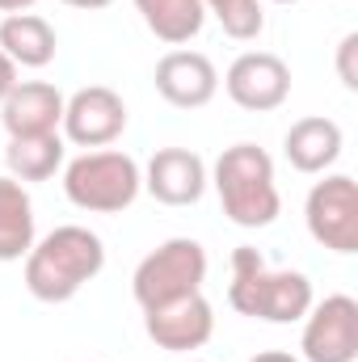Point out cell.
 <instances>
[{
    "label": "cell",
    "mask_w": 358,
    "mask_h": 362,
    "mask_svg": "<svg viewBox=\"0 0 358 362\" xmlns=\"http://www.w3.org/2000/svg\"><path fill=\"white\" fill-rule=\"evenodd\" d=\"M21 262H25V291L38 303H68L105 270V245L89 228L64 223L42 240H34V249Z\"/></svg>",
    "instance_id": "cell-1"
},
{
    "label": "cell",
    "mask_w": 358,
    "mask_h": 362,
    "mask_svg": "<svg viewBox=\"0 0 358 362\" xmlns=\"http://www.w3.org/2000/svg\"><path fill=\"white\" fill-rule=\"evenodd\" d=\"M228 303L241 316L266 320V325H295L308 316L316 303L308 274L299 270H270L266 257L249 245L232 249V282H228Z\"/></svg>",
    "instance_id": "cell-2"
},
{
    "label": "cell",
    "mask_w": 358,
    "mask_h": 362,
    "mask_svg": "<svg viewBox=\"0 0 358 362\" xmlns=\"http://www.w3.org/2000/svg\"><path fill=\"white\" fill-rule=\"evenodd\" d=\"M215 194L224 215L236 228H270L282 211L278 181H274V160L258 144H232L211 169Z\"/></svg>",
    "instance_id": "cell-3"
},
{
    "label": "cell",
    "mask_w": 358,
    "mask_h": 362,
    "mask_svg": "<svg viewBox=\"0 0 358 362\" xmlns=\"http://www.w3.org/2000/svg\"><path fill=\"white\" fill-rule=\"evenodd\" d=\"M144 189V169L118 148H93L64 165V194L89 215H122Z\"/></svg>",
    "instance_id": "cell-4"
},
{
    "label": "cell",
    "mask_w": 358,
    "mask_h": 362,
    "mask_svg": "<svg viewBox=\"0 0 358 362\" xmlns=\"http://www.w3.org/2000/svg\"><path fill=\"white\" fill-rule=\"evenodd\" d=\"M202 282H207V249L198 240H190V236H173V240L156 245L135 266V274H131V295L148 312V308H161L169 299L202 291Z\"/></svg>",
    "instance_id": "cell-5"
},
{
    "label": "cell",
    "mask_w": 358,
    "mask_h": 362,
    "mask_svg": "<svg viewBox=\"0 0 358 362\" xmlns=\"http://www.w3.org/2000/svg\"><path fill=\"white\" fill-rule=\"evenodd\" d=\"M304 223L312 240L329 253H358V181L350 173H329L308 189Z\"/></svg>",
    "instance_id": "cell-6"
},
{
    "label": "cell",
    "mask_w": 358,
    "mask_h": 362,
    "mask_svg": "<svg viewBox=\"0 0 358 362\" xmlns=\"http://www.w3.org/2000/svg\"><path fill=\"white\" fill-rule=\"evenodd\" d=\"M358 358V299L325 295L304 316L299 362H354Z\"/></svg>",
    "instance_id": "cell-7"
},
{
    "label": "cell",
    "mask_w": 358,
    "mask_h": 362,
    "mask_svg": "<svg viewBox=\"0 0 358 362\" xmlns=\"http://www.w3.org/2000/svg\"><path fill=\"white\" fill-rule=\"evenodd\" d=\"M64 139L76 148H110L122 131H127V101L105 85H85L72 97H64V122H59Z\"/></svg>",
    "instance_id": "cell-8"
},
{
    "label": "cell",
    "mask_w": 358,
    "mask_h": 362,
    "mask_svg": "<svg viewBox=\"0 0 358 362\" xmlns=\"http://www.w3.org/2000/svg\"><path fill=\"white\" fill-rule=\"evenodd\" d=\"M224 89L228 97L249 110V114H270L291 97V68L282 55L274 51H245L232 59V68L224 72Z\"/></svg>",
    "instance_id": "cell-9"
},
{
    "label": "cell",
    "mask_w": 358,
    "mask_h": 362,
    "mask_svg": "<svg viewBox=\"0 0 358 362\" xmlns=\"http://www.w3.org/2000/svg\"><path fill=\"white\" fill-rule=\"evenodd\" d=\"M144 333L169 350V354H194L211 341L215 333V308L207 303L202 291L194 295H181V299H169L161 308H148L144 312Z\"/></svg>",
    "instance_id": "cell-10"
},
{
    "label": "cell",
    "mask_w": 358,
    "mask_h": 362,
    "mask_svg": "<svg viewBox=\"0 0 358 362\" xmlns=\"http://www.w3.org/2000/svg\"><path fill=\"white\" fill-rule=\"evenodd\" d=\"M152 81H156V93L178 110H202L219 93L215 64L202 51H185V47H173L169 55H161Z\"/></svg>",
    "instance_id": "cell-11"
},
{
    "label": "cell",
    "mask_w": 358,
    "mask_h": 362,
    "mask_svg": "<svg viewBox=\"0 0 358 362\" xmlns=\"http://www.w3.org/2000/svg\"><path fill=\"white\" fill-rule=\"evenodd\" d=\"M207 160L190 148H161L144 169V189L161 206H194L207 194Z\"/></svg>",
    "instance_id": "cell-12"
},
{
    "label": "cell",
    "mask_w": 358,
    "mask_h": 362,
    "mask_svg": "<svg viewBox=\"0 0 358 362\" xmlns=\"http://www.w3.org/2000/svg\"><path fill=\"white\" fill-rule=\"evenodd\" d=\"M0 122L8 139L55 135L64 122V93L51 81H17V89L0 101Z\"/></svg>",
    "instance_id": "cell-13"
},
{
    "label": "cell",
    "mask_w": 358,
    "mask_h": 362,
    "mask_svg": "<svg viewBox=\"0 0 358 362\" xmlns=\"http://www.w3.org/2000/svg\"><path fill=\"white\" fill-rule=\"evenodd\" d=\"M342 148H346V135H342V127H337L333 118H325V114H308V118L291 122V131H287V139H282L287 165H291L295 173H308V177L333 169L337 156H342Z\"/></svg>",
    "instance_id": "cell-14"
},
{
    "label": "cell",
    "mask_w": 358,
    "mask_h": 362,
    "mask_svg": "<svg viewBox=\"0 0 358 362\" xmlns=\"http://www.w3.org/2000/svg\"><path fill=\"white\" fill-rule=\"evenodd\" d=\"M0 51L17 68H47L59 51L55 25L38 13H8L0 21Z\"/></svg>",
    "instance_id": "cell-15"
},
{
    "label": "cell",
    "mask_w": 358,
    "mask_h": 362,
    "mask_svg": "<svg viewBox=\"0 0 358 362\" xmlns=\"http://www.w3.org/2000/svg\"><path fill=\"white\" fill-rule=\"evenodd\" d=\"M34 202L30 189L13 177H0V262H21L34 249Z\"/></svg>",
    "instance_id": "cell-16"
},
{
    "label": "cell",
    "mask_w": 358,
    "mask_h": 362,
    "mask_svg": "<svg viewBox=\"0 0 358 362\" xmlns=\"http://www.w3.org/2000/svg\"><path fill=\"white\" fill-rule=\"evenodd\" d=\"M64 135H30V139H8L4 148V165H8V177L30 185V181H51L64 169Z\"/></svg>",
    "instance_id": "cell-17"
},
{
    "label": "cell",
    "mask_w": 358,
    "mask_h": 362,
    "mask_svg": "<svg viewBox=\"0 0 358 362\" xmlns=\"http://www.w3.org/2000/svg\"><path fill=\"white\" fill-rule=\"evenodd\" d=\"M144 25L165 42V47H185L190 38H198L207 8L202 0H135Z\"/></svg>",
    "instance_id": "cell-18"
},
{
    "label": "cell",
    "mask_w": 358,
    "mask_h": 362,
    "mask_svg": "<svg viewBox=\"0 0 358 362\" xmlns=\"http://www.w3.org/2000/svg\"><path fill=\"white\" fill-rule=\"evenodd\" d=\"M202 8L224 25L228 38L236 42H253L266 30V8L262 0H202Z\"/></svg>",
    "instance_id": "cell-19"
},
{
    "label": "cell",
    "mask_w": 358,
    "mask_h": 362,
    "mask_svg": "<svg viewBox=\"0 0 358 362\" xmlns=\"http://www.w3.org/2000/svg\"><path fill=\"white\" fill-rule=\"evenodd\" d=\"M354 59H358V34H346V38L337 42V81H342L350 93L358 89V68H354Z\"/></svg>",
    "instance_id": "cell-20"
},
{
    "label": "cell",
    "mask_w": 358,
    "mask_h": 362,
    "mask_svg": "<svg viewBox=\"0 0 358 362\" xmlns=\"http://www.w3.org/2000/svg\"><path fill=\"white\" fill-rule=\"evenodd\" d=\"M13 89H17V64H13V59L0 51V101H4Z\"/></svg>",
    "instance_id": "cell-21"
},
{
    "label": "cell",
    "mask_w": 358,
    "mask_h": 362,
    "mask_svg": "<svg viewBox=\"0 0 358 362\" xmlns=\"http://www.w3.org/2000/svg\"><path fill=\"white\" fill-rule=\"evenodd\" d=\"M34 4H38V0H0V13H4V17H8V13H30Z\"/></svg>",
    "instance_id": "cell-22"
},
{
    "label": "cell",
    "mask_w": 358,
    "mask_h": 362,
    "mask_svg": "<svg viewBox=\"0 0 358 362\" xmlns=\"http://www.w3.org/2000/svg\"><path fill=\"white\" fill-rule=\"evenodd\" d=\"M249 362H299L295 354H287V350H262L258 358H249Z\"/></svg>",
    "instance_id": "cell-23"
},
{
    "label": "cell",
    "mask_w": 358,
    "mask_h": 362,
    "mask_svg": "<svg viewBox=\"0 0 358 362\" xmlns=\"http://www.w3.org/2000/svg\"><path fill=\"white\" fill-rule=\"evenodd\" d=\"M64 4H72V8H105V4H114V0H64Z\"/></svg>",
    "instance_id": "cell-24"
},
{
    "label": "cell",
    "mask_w": 358,
    "mask_h": 362,
    "mask_svg": "<svg viewBox=\"0 0 358 362\" xmlns=\"http://www.w3.org/2000/svg\"><path fill=\"white\" fill-rule=\"evenodd\" d=\"M270 4H299V0H270Z\"/></svg>",
    "instance_id": "cell-25"
},
{
    "label": "cell",
    "mask_w": 358,
    "mask_h": 362,
    "mask_svg": "<svg viewBox=\"0 0 358 362\" xmlns=\"http://www.w3.org/2000/svg\"><path fill=\"white\" fill-rule=\"evenodd\" d=\"M185 362H202V358H185Z\"/></svg>",
    "instance_id": "cell-26"
}]
</instances>
